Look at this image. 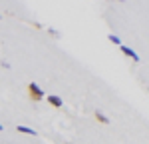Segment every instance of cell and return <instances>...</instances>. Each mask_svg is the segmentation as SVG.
Listing matches in <instances>:
<instances>
[{
  "instance_id": "1",
  "label": "cell",
  "mask_w": 149,
  "mask_h": 144,
  "mask_svg": "<svg viewBox=\"0 0 149 144\" xmlns=\"http://www.w3.org/2000/svg\"><path fill=\"white\" fill-rule=\"evenodd\" d=\"M28 94H30V98H32L34 102H40V100L46 96V94H44V90H42V88H40L36 82H30V84H28Z\"/></svg>"
},
{
  "instance_id": "2",
  "label": "cell",
  "mask_w": 149,
  "mask_h": 144,
  "mask_svg": "<svg viewBox=\"0 0 149 144\" xmlns=\"http://www.w3.org/2000/svg\"><path fill=\"white\" fill-rule=\"evenodd\" d=\"M119 50H121V52H123L125 56H129V58L133 60V62H139V56H137V54H135V52H133V50H131L129 46H125V44H121V46H119Z\"/></svg>"
},
{
  "instance_id": "3",
  "label": "cell",
  "mask_w": 149,
  "mask_h": 144,
  "mask_svg": "<svg viewBox=\"0 0 149 144\" xmlns=\"http://www.w3.org/2000/svg\"><path fill=\"white\" fill-rule=\"evenodd\" d=\"M48 102H50L54 108H62V106H64V100H62L60 96H56V94H50V96H48Z\"/></svg>"
},
{
  "instance_id": "4",
  "label": "cell",
  "mask_w": 149,
  "mask_h": 144,
  "mask_svg": "<svg viewBox=\"0 0 149 144\" xmlns=\"http://www.w3.org/2000/svg\"><path fill=\"white\" fill-rule=\"evenodd\" d=\"M93 116H95V120H97V122H100V124H103V126H107V124H109V118H107V116H105V114H103L102 110H97V112H95V114H93Z\"/></svg>"
},
{
  "instance_id": "5",
  "label": "cell",
  "mask_w": 149,
  "mask_h": 144,
  "mask_svg": "<svg viewBox=\"0 0 149 144\" xmlns=\"http://www.w3.org/2000/svg\"><path fill=\"white\" fill-rule=\"evenodd\" d=\"M16 130H18V132H22V134H30V136H36V132L32 130V128H28V126H18Z\"/></svg>"
},
{
  "instance_id": "6",
  "label": "cell",
  "mask_w": 149,
  "mask_h": 144,
  "mask_svg": "<svg viewBox=\"0 0 149 144\" xmlns=\"http://www.w3.org/2000/svg\"><path fill=\"white\" fill-rule=\"evenodd\" d=\"M107 38H109V42H113V44H117V46H121V42H119V38H117L115 34H109Z\"/></svg>"
},
{
  "instance_id": "7",
  "label": "cell",
  "mask_w": 149,
  "mask_h": 144,
  "mask_svg": "<svg viewBox=\"0 0 149 144\" xmlns=\"http://www.w3.org/2000/svg\"><path fill=\"white\" fill-rule=\"evenodd\" d=\"M117 2H125V0H117Z\"/></svg>"
},
{
  "instance_id": "8",
  "label": "cell",
  "mask_w": 149,
  "mask_h": 144,
  "mask_svg": "<svg viewBox=\"0 0 149 144\" xmlns=\"http://www.w3.org/2000/svg\"><path fill=\"white\" fill-rule=\"evenodd\" d=\"M0 130H2V124H0Z\"/></svg>"
}]
</instances>
